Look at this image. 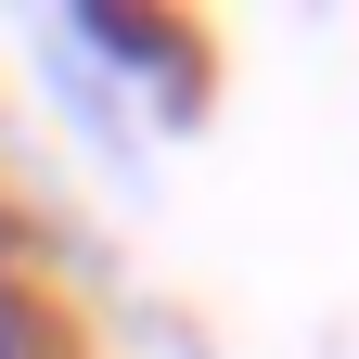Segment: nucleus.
Instances as JSON below:
<instances>
[{
	"mask_svg": "<svg viewBox=\"0 0 359 359\" xmlns=\"http://www.w3.org/2000/svg\"><path fill=\"white\" fill-rule=\"evenodd\" d=\"M65 65H103L128 90H154V103H193L205 90V52L180 26H142V13H65Z\"/></svg>",
	"mask_w": 359,
	"mask_h": 359,
	"instance_id": "nucleus-1",
	"label": "nucleus"
}]
</instances>
